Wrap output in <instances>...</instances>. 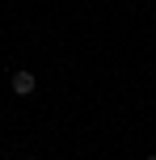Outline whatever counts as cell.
Listing matches in <instances>:
<instances>
[{
  "instance_id": "cell-1",
  "label": "cell",
  "mask_w": 156,
  "mask_h": 160,
  "mask_svg": "<svg viewBox=\"0 0 156 160\" xmlns=\"http://www.w3.org/2000/svg\"><path fill=\"white\" fill-rule=\"evenodd\" d=\"M34 88H38V76L25 72V68H17V72H13V93H17V97H30Z\"/></svg>"
},
{
  "instance_id": "cell-2",
  "label": "cell",
  "mask_w": 156,
  "mask_h": 160,
  "mask_svg": "<svg viewBox=\"0 0 156 160\" xmlns=\"http://www.w3.org/2000/svg\"><path fill=\"white\" fill-rule=\"evenodd\" d=\"M148 160H156V156H148Z\"/></svg>"
}]
</instances>
